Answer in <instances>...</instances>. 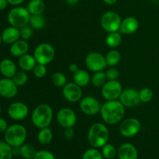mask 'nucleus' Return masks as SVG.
<instances>
[{
    "instance_id": "obj_1",
    "label": "nucleus",
    "mask_w": 159,
    "mask_h": 159,
    "mask_svg": "<svg viewBox=\"0 0 159 159\" xmlns=\"http://www.w3.org/2000/svg\"><path fill=\"white\" fill-rule=\"evenodd\" d=\"M99 113L106 124L115 125L122 120L125 114V107L120 100L107 101L101 106Z\"/></svg>"
},
{
    "instance_id": "obj_2",
    "label": "nucleus",
    "mask_w": 159,
    "mask_h": 159,
    "mask_svg": "<svg viewBox=\"0 0 159 159\" xmlns=\"http://www.w3.org/2000/svg\"><path fill=\"white\" fill-rule=\"evenodd\" d=\"M109 130L102 123H96L90 127L88 131V141L93 148H102L109 140Z\"/></svg>"
},
{
    "instance_id": "obj_3",
    "label": "nucleus",
    "mask_w": 159,
    "mask_h": 159,
    "mask_svg": "<svg viewBox=\"0 0 159 159\" xmlns=\"http://www.w3.org/2000/svg\"><path fill=\"white\" fill-rule=\"evenodd\" d=\"M53 110L48 104H40L33 111L31 120L33 124L39 129L48 127L53 120Z\"/></svg>"
},
{
    "instance_id": "obj_4",
    "label": "nucleus",
    "mask_w": 159,
    "mask_h": 159,
    "mask_svg": "<svg viewBox=\"0 0 159 159\" xmlns=\"http://www.w3.org/2000/svg\"><path fill=\"white\" fill-rule=\"evenodd\" d=\"M27 137V131L24 126L16 124L9 126L4 132V139L12 148L20 147L24 144Z\"/></svg>"
},
{
    "instance_id": "obj_5",
    "label": "nucleus",
    "mask_w": 159,
    "mask_h": 159,
    "mask_svg": "<svg viewBox=\"0 0 159 159\" xmlns=\"http://www.w3.org/2000/svg\"><path fill=\"white\" fill-rule=\"evenodd\" d=\"M30 16L31 15L27 9L21 6H17L9 11L7 19L10 26L20 29L29 24Z\"/></svg>"
},
{
    "instance_id": "obj_6",
    "label": "nucleus",
    "mask_w": 159,
    "mask_h": 159,
    "mask_svg": "<svg viewBox=\"0 0 159 159\" xmlns=\"http://www.w3.org/2000/svg\"><path fill=\"white\" fill-rule=\"evenodd\" d=\"M34 57H35L37 63L46 65L54 60L55 57V50L49 43H42L35 48Z\"/></svg>"
},
{
    "instance_id": "obj_7",
    "label": "nucleus",
    "mask_w": 159,
    "mask_h": 159,
    "mask_svg": "<svg viewBox=\"0 0 159 159\" xmlns=\"http://www.w3.org/2000/svg\"><path fill=\"white\" fill-rule=\"evenodd\" d=\"M121 22H122V20L119 14L113 11L105 12L102 16L100 20L101 26L104 30L108 33L119 31Z\"/></svg>"
},
{
    "instance_id": "obj_8",
    "label": "nucleus",
    "mask_w": 159,
    "mask_h": 159,
    "mask_svg": "<svg viewBox=\"0 0 159 159\" xmlns=\"http://www.w3.org/2000/svg\"><path fill=\"white\" fill-rule=\"evenodd\" d=\"M123 91L120 82L117 80H107L102 87V96L107 101L117 100Z\"/></svg>"
},
{
    "instance_id": "obj_9",
    "label": "nucleus",
    "mask_w": 159,
    "mask_h": 159,
    "mask_svg": "<svg viewBox=\"0 0 159 159\" xmlns=\"http://www.w3.org/2000/svg\"><path fill=\"white\" fill-rule=\"evenodd\" d=\"M85 63L87 68L93 72L103 71L107 66L105 56L96 51L89 53L86 56Z\"/></svg>"
},
{
    "instance_id": "obj_10",
    "label": "nucleus",
    "mask_w": 159,
    "mask_h": 159,
    "mask_svg": "<svg viewBox=\"0 0 159 159\" xmlns=\"http://www.w3.org/2000/svg\"><path fill=\"white\" fill-rule=\"evenodd\" d=\"M141 129V124L136 118L124 120L120 125V133L125 138H132L138 134Z\"/></svg>"
},
{
    "instance_id": "obj_11",
    "label": "nucleus",
    "mask_w": 159,
    "mask_h": 159,
    "mask_svg": "<svg viewBox=\"0 0 159 159\" xmlns=\"http://www.w3.org/2000/svg\"><path fill=\"white\" fill-rule=\"evenodd\" d=\"M101 104L96 97L92 96H87L82 98L80 100L81 110L83 113L88 116H93L100 112Z\"/></svg>"
},
{
    "instance_id": "obj_12",
    "label": "nucleus",
    "mask_w": 159,
    "mask_h": 159,
    "mask_svg": "<svg viewBox=\"0 0 159 159\" xmlns=\"http://www.w3.org/2000/svg\"><path fill=\"white\" fill-rule=\"evenodd\" d=\"M57 121L63 128L73 127L77 121V116L71 109L62 108L57 112Z\"/></svg>"
},
{
    "instance_id": "obj_13",
    "label": "nucleus",
    "mask_w": 159,
    "mask_h": 159,
    "mask_svg": "<svg viewBox=\"0 0 159 159\" xmlns=\"http://www.w3.org/2000/svg\"><path fill=\"white\" fill-rule=\"evenodd\" d=\"M62 94L65 99L70 102H79L82 98V87L76 83L68 82L62 88Z\"/></svg>"
},
{
    "instance_id": "obj_14",
    "label": "nucleus",
    "mask_w": 159,
    "mask_h": 159,
    "mask_svg": "<svg viewBox=\"0 0 159 159\" xmlns=\"http://www.w3.org/2000/svg\"><path fill=\"white\" fill-rule=\"evenodd\" d=\"M8 115L14 120H23L27 117L29 114V108L22 102H12L8 107Z\"/></svg>"
},
{
    "instance_id": "obj_15",
    "label": "nucleus",
    "mask_w": 159,
    "mask_h": 159,
    "mask_svg": "<svg viewBox=\"0 0 159 159\" xmlns=\"http://www.w3.org/2000/svg\"><path fill=\"white\" fill-rule=\"evenodd\" d=\"M119 100L126 107H134L141 102L139 97V91L134 89H125L121 93Z\"/></svg>"
},
{
    "instance_id": "obj_16",
    "label": "nucleus",
    "mask_w": 159,
    "mask_h": 159,
    "mask_svg": "<svg viewBox=\"0 0 159 159\" xmlns=\"http://www.w3.org/2000/svg\"><path fill=\"white\" fill-rule=\"evenodd\" d=\"M18 93V86L12 79L2 78L0 79V96L6 99H12Z\"/></svg>"
},
{
    "instance_id": "obj_17",
    "label": "nucleus",
    "mask_w": 159,
    "mask_h": 159,
    "mask_svg": "<svg viewBox=\"0 0 159 159\" xmlns=\"http://www.w3.org/2000/svg\"><path fill=\"white\" fill-rule=\"evenodd\" d=\"M117 156L119 159H138V150L132 144L125 143L118 149Z\"/></svg>"
},
{
    "instance_id": "obj_18",
    "label": "nucleus",
    "mask_w": 159,
    "mask_h": 159,
    "mask_svg": "<svg viewBox=\"0 0 159 159\" xmlns=\"http://www.w3.org/2000/svg\"><path fill=\"white\" fill-rule=\"evenodd\" d=\"M2 42L6 44H12L20 38V29L15 26H8L1 34Z\"/></svg>"
},
{
    "instance_id": "obj_19",
    "label": "nucleus",
    "mask_w": 159,
    "mask_h": 159,
    "mask_svg": "<svg viewBox=\"0 0 159 159\" xmlns=\"http://www.w3.org/2000/svg\"><path fill=\"white\" fill-rule=\"evenodd\" d=\"M139 27V22L135 17L128 16L122 20L120 28V33L124 34H132L136 32Z\"/></svg>"
},
{
    "instance_id": "obj_20",
    "label": "nucleus",
    "mask_w": 159,
    "mask_h": 159,
    "mask_svg": "<svg viewBox=\"0 0 159 159\" xmlns=\"http://www.w3.org/2000/svg\"><path fill=\"white\" fill-rule=\"evenodd\" d=\"M16 71V65L11 59L5 58L0 61V72L5 78L12 79Z\"/></svg>"
},
{
    "instance_id": "obj_21",
    "label": "nucleus",
    "mask_w": 159,
    "mask_h": 159,
    "mask_svg": "<svg viewBox=\"0 0 159 159\" xmlns=\"http://www.w3.org/2000/svg\"><path fill=\"white\" fill-rule=\"evenodd\" d=\"M28 51H29V44L26 40H23V39H20L15 43H12L9 48L10 54L14 57H18L27 54Z\"/></svg>"
},
{
    "instance_id": "obj_22",
    "label": "nucleus",
    "mask_w": 159,
    "mask_h": 159,
    "mask_svg": "<svg viewBox=\"0 0 159 159\" xmlns=\"http://www.w3.org/2000/svg\"><path fill=\"white\" fill-rule=\"evenodd\" d=\"M37 61L34 55H30L29 54H26L24 55L19 57L18 65L19 67L24 71H33L34 67L37 65Z\"/></svg>"
},
{
    "instance_id": "obj_23",
    "label": "nucleus",
    "mask_w": 159,
    "mask_h": 159,
    "mask_svg": "<svg viewBox=\"0 0 159 159\" xmlns=\"http://www.w3.org/2000/svg\"><path fill=\"white\" fill-rule=\"evenodd\" d=\"M73 82L81 87H85L91 82V77L86 71L83 69H79L73 73Z\"/></svg>"
},
{
    "instance_id": "obj_24",
    "label": "nucleus",
    "mask_w": 159,
    "mask_h": 159,
    "mask_svg": "<svg viewBox=\"0 0 159 159\" xmlns=\"http://www.w3.org/2000/svg\"><path fill=\"white\" fill-rule=\"evenodd\" d=\"M30 15H40L45 10V4L43 0H31L27 5V8Z\"/></svg>"
},
{
    "instance_id": "obj_25",
    "label": "nucleus",
    "mask_w": 159,
    "mask_h": 159,
    "mask_svg": "<svg viewBox=\"0 0 159 159\" xmlns=\"http://www.w3.org/2000/svg\"><path fill=\"white\" fill-rule=\"evenodd\" d=\"M37 140L42 144H48L53 140V132L48 127L40 129L37 134Z\"/></svg>"
},
{
    "instance_id": "obj_26",
    "label": "nucleus",
    "mask_w": 159,
    "mask_h": 159,
    "mask_svg": "<svg viewBox=\"0 0 159 159\" xmlns=\"http://www.w3.org/2000/svg\"><path fill=\"white\" fill-rule=\"evenodd\" d=\"M122 41V36L119 32L109 33L106 37V43L111 48H116L119 46Z\"/></svg>"
},
{
    "instance_id": "obj_27",
    "label": "nucleus",
    "mask_w": 159,
    "mask_h": 159,
    "mask_svg": "<svg viewBox=\"0 0 159 159\" xmlns=\"http://www.w3.org/2000/svg\"><path fill=\"white\" fill-rule=\"evenodd\" d=\"M107 66L113 67L120 63L121 60V54L117 50H110L105 56Z\"/></svg>"
},
{
    "instance_id": "obj_28",
    "label": "nucleus",
    "mask_w": 159,
    "mask_h": 159,
    "mask_svg": "<svg viewBox=\"0 0 159 159\" xmlns=\"http://www.w3.org/2000/svg\"><path fill=\"white\" fill-rule=\"evenodd\" d=\"M30 24L33 29L41 30L46 26V20L42 14L40 15H31L30 19Z\"/></svg>"
},
{
    "instance_id": "obj_29",
    "label": "nucleus",
    "mask_w": 159,
    "mask_h": 159,
    "mask_svg": "<svg viewBox=\"0 0 159 159\" xmlns=\"http://www.w3.org/2000/svg\"><path fill=\"white\" fill-rule=\"evenodd\" d=\"M107 82V75H106V72H103V71H96L91 77L92 84L93 86L96 88L102 87Z\"/></svg>"
},
{
    "instance_id": "obj_30",
    "label": "nucleus",
    "mask_w": 159,
    "mask_h": 159,
    "mask_svg": "<svg viewBox=\"0 0 159 159\" xmlns=\"http://www.w3.org/2000/svg\"><path fill=\"white\" fill-rule=\"evenodd\" d=\"M13 157L12 147L6 141H0V159H12Z\"/></svg>"
},
{
    "instance_id": "obj_31",
    "label": "nucleus",
    "mask_w": 159,
    "mask_h": 159,
    "mask_svg": "<svg viewBox=\"0 0 159 159\" xmlns=\"http://www.w3.org/2000/svg\"><path fill=\"white\" fill-rule=\"evenodd\" d=\"M21 148V156L24 159H34L37 151L35 148L29 144H23L20 146Z\"/></svg>"
},
{
    "instance_id": "obj_32",
    "label": "nucleus",
    "mask_w": 159,
    "mask_h": 159,
    "mask_svg": "<svg viewBox=\"0 0 159 159\" xmlns=\"http://www.w3.org/2000/svg\"><path fill=\"white\" fill-rule=\"evenodd\" d=\"M51 82L53 85H55L56 87L58 88H63L68 82H67V78L63 73L57 72L54 73L51 76Z\"/></svg>"
},
{
    "instance_id": "obj_33",
    "label": "nucleus",
    "mask_w": 159,
    "mask_h": 159,
    "mask_svg": "<svg viewBox=\"0 0 159 159\" xmlns=\"http://www.w3.org/2000/svg\"><path fill=\"white\" fill-rule=\"evenodd\" d=\"M102 148V154L103 158L107 159H113L117 155V151L113 144H106Z\"/></svg>"
},
{
    "instance_id": "obj_34",
    "label": "nucleus",
    "mask_w": 159,
    "mask_h": 159,
    "mask_svg": "<svg viewBox=\"0 0 159 159\" xmlns=\"http://www.w3.org/2000/svg\"><path fill=\"white\" fill-rule=\"evenodd\" d=\"M12 79L14 82V83H15L17 86L21 87L23 86V85L27 82L28 76L27 75H26V73L22 70V71H16V73L14 75L13 77L12 78Z\"/></svg>"
},
{
    "instance_id": "obj_35",
    "label": "nucleus",
    "mask_w": 159,
    "mask_h": 159,
    "mask_svg": "<svg viewBox=\"0 0 159 159\" xmlns=\"http://www.w3.org/2000/svg\"><path fill=\"white\" fill-rule=\"evenodd\" d=\"M139 97L141 102H144V103L151 102L154 97L153 91L149 88L141 89L139 91Z\"/></svg>"
},
{
    "instance_id": "obj_36",
    "label": "nucleus",
    "mask_w": 159,
    "mask_h": 159,
    "mask_svg": "<svg viewBox=\"0 0 159 159\" xmlns=\"http://www.w3.org/2000/svg\"><path fill=\"white\" fill-rule=\"evenodd\" d=\"M82 159H103L102 152H99L96 148L88 149L83 154Z\"/></svg>"
},
{
    "instance_id": "obj_37",
    "label": "nucleus",
    "mask_w": 159,
    "mask_h": 159,
    "mask_svg": "<svg viewBox=\"0 0 159 159\" xmlns=\"http://www.w3.org/2000/svg\"><path fill=\"white\" fill-rule=\"evenodd\" d=\"M33 71H34V75L36 77L40 79V78H43L46 75L48 70H47L46 65L37 63L36 66L34 67Z\"/></svg>"
},
{
    "instance_id": "obj_38",
    "label": "nucleus",
    "mask_w": 159,
    "mask_h": 159,
    "mask_svg": "<svg viewBox=\"0 0 159 159\" xmlns=\"http://www.w3.org/2000/svg\"><path fill=\"white\" fill-rule=\"evenodd\" d=\"M20 38L25 40H27L29 39H30L32 37L33 34H34V32H33V28L31 26H29L28 25L20 28Z\"/></svg>"
},
{
    "instance_id": "obj_39",
    "label": "nucleus",
    "mask_w": 159,
    "mask_h": 159,
    "mask_svg": "<svg viewBox=\"0 0 159 159\" xmlns=\"http://www.w3.org/2000/svg\"><path fill=\"white\" fill-rule=\"evenodd\" d=\"M34 159H56L55 156L49 151L40 150L37 152Z\"/></svg>"
},
{
    "instance_id": "obj_40",
    "label": "nucleus",
    "mask_w": 159,
    "mask_h": 159,
    "mask_svg": "<svg viewBox=\"0 0 159 159\" xmlns=\"http://www.w3.org/2000/svg\"><path fill=\"white\" fill-rule=\"evenodd\" d=\"M107 80H117L120 76V72L118 69L115 68H110L106 71Z\"/></svg>"
},
{
    "instance_id": "obj_41",
    "label": "nucleus",
    "mask_w": 159,
    "mask_h": 159,
    "mask_svg": "<svg viewBox=\"0 0 159 159\" xmlns=\"http://www.w3.org/2000/svg\"><path fill=\"white\" fill-rule=\"evenodd\" d=\"M64 135L67 139H71L75 136V130H73V127H68L65 128L64 130Z\"/></svg>"
},
{
    "instance_id": "obj_42",
    "label": "nucleus",
    "mask_w": 159,
    "mask_h": 159,
    "mask_svg": "<svg viewBox=\"0 0 159 159\" xmlns=\"http://www.w3.org/2000/svg\"><path fill=\"white\" fill-rule=\"evenodd\" d=\"M9 127L7 124V121L3 118L0 117V132H5Z\"/></svg>"
},
{
    "instance_id": "obj_43",
    "label": "nucleus",
    "mask_w": 159,
    "mask_h": 159,
    "mask_svg": "<svg viewBox=\"0 0 159 159\" xmlns=\"http://www.w3.org/2000/svg\"><path fill=\"white\" fill-rule=\"evenodd\" d=\"M68 69H69V71H71V73H75V71H77L78 70H79V66H78L76 64L72 63L69 65V67H68Z\"/></svg>"
},
{
    "instance_id": "obj_44",
    "label": "nucleus",
    "mask_w": 159,
    "mask_h": 159,
    "mask_svg": "<svg viewBox=\"0 0 159 159\" xmlns=\"http://www.w3.org/2000/svg\"><path fill=\"white\" fill-rule=\"evenodd\" d=\"M8 3L12 6H19L24 2V0H7Z\"/></svg>"
},
{
    "instance_id": "obj_45",
    "label": "nucleus",
    "mask_w": 159,
    "mask_h": 159,
    "mask_svg": "<svg viewBox=\"0 0 159 159\" xmlns=\"http://www.w3.org/2000/svg\"><path fill=\"white\" fill-rule=\"evenodd\" d=\"M7 0H0V11H2L7 7Z\"/></svg>"
},
{
    "instance_id": "obj_46",
    "label": "nucleus",
    "mask_w": 159,
    "mask_h": 159,
    "mask_svg": "<svg viewBox=\"0 0 159 159\" xmlns=\"http://www.w3.org/2000/svg\"><path fill=\"white\" fill-rule=\"evenodd\" d=\"M65 2L70 6H75L76 4L79 3V0H65Z\"/></svg>"
},
{
    "instance_id": "obj_47",
    "label": "nucleus",
    "mask_w": 159,
    "mask_h": 159,
    "mask_svg": "<svg viewBox=\"0 0 159 159\" xmlns=\"http://www.w3.org/2000/svg\"><path fill=\"white\" fill-rule=\"evenodd\" d=\"M102 1L107 5H113L117 2V0H102Z\"/></svg>"
},
{
    "instance_id": "obj_48",
    "label": "nucleus",
    "mask_w": 159,
    "mask_h": 159,
    "mask_svg": "<svg viewBox=\"0 0 159 159\" xmlns=\"http://www.w3.org/2000/svg\"><path fill=\"white\" fill-rule=\"evenodd\" d=\"M2 43V35L0 34V45H1Z\"/></svg>"
},
{
    "instance_id": "obj_49",
    "label": "nucleus",
    "mask_w": 159,
    "mask_h": 159,
    "mask_svg": "<svg viewBox=\"0 0 159 159\" xmlns=\"http://www.w3.org/2000/svg\"><path fill=\"white\" fill-rule=\"evenodd\" d=\"M1 113H2V108L1 107H0V116H1Z\"/></svg>"
},
{
    "instance_id": "obj_50",
    "label": "nucleus",
    "mask_w": 159,
    "mask_h": 159,
    "mask_svg": "<svg viewBox=\"0 0 159 159\" xmlns=\"http://www.w3.org/2000/svg\"><path fill=\"white\" fill-rule=\"evenodd\" d=\"M56 159H62V158H56Z\"/></svg>"
}]
</instances>
